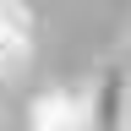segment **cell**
<instances>
[{
	"label": "cell",
	"mask_w": 131,
	"mask_h": 131,
	"mask_svg": "<svg viewBox=\"0 0 131 131\" xmlns=\"http://www.w3.org/2000/svg\"><path fill=\"white\" fill-rule=\"evenodd\" d=\"M27 131H98V109L88 88H44L27 104Z\"/></svg>",
	"instance_id": "obj_1"
},
{
	"label": "cell",
	"mask_w": 131,
	"mask_h": 131,
	"mask_svg": "<svg viewBox=\"0 0 131 131\" xmlns=\"http://www.w3.org/2000/svg\"><path fill=\"white\" fill-rule=\"evenodd\" d=\"M33 55V11L27 0H0V77L22 71Z\"/></svg>",
	"instance_id": "obj_2"
},
{
	"label": "cell",
	"mask_w": 131,
	"mask_h": 131,
	"mask_svg": "<svg viewBox=\"0 0 131 131\" xmlns=\"http://www.w3.org/2000/svg\"><path fill=\"white\" fill-rule=\"evenodd\" d=\"M126 131H131V104H126Z\"/></svg>",
	"instance_id": "obj_3"
}]
</instances>
